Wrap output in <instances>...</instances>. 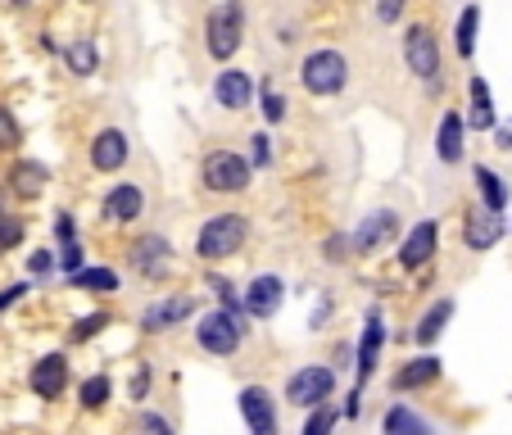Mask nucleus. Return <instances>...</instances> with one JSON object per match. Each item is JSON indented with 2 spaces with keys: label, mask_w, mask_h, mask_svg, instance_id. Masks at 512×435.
<instances>
[{
  "label": "nucleus",
  "mask_w": 512,
  "mask_h": 435,
  "mask_svg": "<svg viewBox=\"0 0 512 435\" xmlns=\"http://www.w3.org/2000/svg\"><path fill=\"white\" fill-rule=\"evenodd\" d=\"M245 236H250V223H245L241 213H218V218H209V223L200 227V236H195V254L209 259V263L232 259V254L245 245Z\"/></svg>",
  "instance_id": "1"
},
{
  "label": "nucleus",
  "mask_w": 512,
  "mask_h": 435,
  "mask_svg": "<svg viewBox=\"0 0 512 435\" xmlns=\"http://www.w3.org/2000/svg\"><path fill=\"white\" fill-rule=\"evenodd\" d=\"M300 82L309 96H340L349 82V64L340 50H313L300 68Z\"/></svg>",
  "instance_id": "2"
},
{
  "label": "nucleus",
  "mask_w": 512,
  "mask_h": 435,
  "mask_svg": "<svg viewBox=\"0 0 512 435\" xmlns=\"http://www.w3.org/2000/svg\"><path fill=\"white\" fill-rule=\"evenodd\" d=\"M241 23H245L241 0H227V5H218V10L209 14L204 37H209V55L218 59V64H223V59H232L236 50H241Z\"/></svg>",
  "instance_id": "3"
},
{
  "label": "nucleus",
  "mask_w": 512,
  "mask_h": 435,
  "mask_svg": "<svg viewBox=\"0 0 512 435\" xmlns=\"http://www.w3.org/2000/svg\"><path fill=\"white\" fill-rule=\"evenodd\" d=\"M195 340H200L204 354H236V345H241V318H236L232 309H213L200 318V327H195Z\"/></svg>",
  "instance_id": "4"
},
{
  "label": "nucleus",
  "mask_w": 512,
  "mask_h": 435,
  "mask_svg": "<svg viewBox=\"0 0 512 435\" xmlns=\"http://www.w3.org/2000/svg\"><path fill=\"white\" fill-rule=\"evenodd\" d=\"M204 186L209 191H245L250 186V164H245L241 155H232V150H213L209 159H204Z\"/></svg>",
  "instance_id": "5"
},
{
  "label": "nucleus",
  "mask_w": 512,
  "mask_h": 435,
  "mask_svg": "<svg viewBox=\"0 0 512 435\" xmlns=\"http://www.w3.org/2000/svg\"><path fill=\"white\" fill-rule=\"evenodd\" d=\"M331 390H336V372L313 363V368H300L295 377L286 381V399L300 408H313V404H327Z\"/></svg>",
  "instance_id": "6"
},
{
  "label": "nucleus",
  "mask_w": 512,
  "mask_h": 435,
  "mask_svg": "<svg viewBox=\"0 0 512 435\" xmlns=\"http://www.w3.org/2000/svg\"><path fill=\"white\" fill-rule=\"evenodd\" d=\"M404 64L413 68L422 82L440 78V46H435V37H431L426 23H413V28L404 32Z\"/></svg>",
  "instance_id": "7"
},
{
  "label": "nucleus",
  "mask_w": 512,
  "mask_h": 435,
  "mask_svg": "<svg viewBox=\"0 0 512 435\" xmlns=\"http://www.w3.org/2000/svg\"><path fill=\"white\" fill-rule=\"evenodd\" d=\"M241 417L250 426V435H277V408H272V395L263 386L241 390Z\"/></svg>",
  "instance_id": "8"
},
{
  "label": "nucleus",
  "mask_w": 512,
  "mask_h": 435,
  "mask_svg": "<svg viewBox=\"0 0 512 435\" xmlns=\"http://www.w3.org/2000/svg\"><path fill=\"white\" fill-rule=\"evenodd\" d=\"M281 300H286V286H281V277L263 272V277H254V281H250V290H245L241 309L250 313V318H272V313L281 309Z\"/></svg>",
  "instance_id": "9"
},
{
  "label": "nucleus",
  "mask_w": 512,
  "mask_h": 435,
  "mask_svg": "<svg viewBox=\"0 0 512 435\" xmlns=\"http://www.w3.org/2000/svg\"><path fill=\"white\" fill-rule=\"evenodd\" d=\"M381 340H386V327H381V313H368V331H363V345H358V390H363V381L372 377V368H377V354H381ZM354 390V395H358ZM345 413L354 417L358 413V399H349Z\"/></svg>",
  "instance_id": "10"
},
{
  "label": "nucleus",
  "mask_w": 512,
  "mask_h": 435,
  "mask_svg": "<svg viewBox=\"0 0 512 435\" xmlns=\"http://www.w3.org/2000/svg\"><path fill=\"white\" fill-rule=\"evenodd\" d=\"M435 241H440V227H435L431 218H422V223L404 236V245H399V263H404V268H426L435 254Z\"/></svg>",
  "instance_id": "11"
},
{
  "label": "nucleus",
  "mask_w": 512,
  "mask_h": 435,
  "mask_svg": "<svg viewBox=\"0 0 512 435\" xmlns=\"http://www.w3.org/2000/svg\"><path fill=\"white\" fill-rule=\"evenodd\" d=\"M191 313H195L191 295H168V300H155L141 313V327L145 331H168V327H177V322H186Z\"/></svg>",
  "instance_id": "12"
},
{
  "label": "nucleus",
  "mask_w": 512,
  "mask_h": 435,
  "mask_svg": "<svg viewBox=\"0 0 512 435\" xmlns=\"http://www.w3.org/2000/svg\"><path fill=\"white\" fill-rule=\"evenodd\" d=\"M127 164V136L118 127H105V132L91 141V168L96 173H118Z\"/></svg>",
  "instance_id": "13"
},
{
  "label": "nucleus",
  "mask_w": 512,
  "mask_h": 435,
  "mask_svg": "<svg viewBox=\"0 0 512 435\" xmlns=\"http://www.w3.org/2000/svg\"><path fill=\"white\" fill-rule=\"evenodd\" d=\"M213 96H218V105L223 109H245L254 96V82L245 68H223L218 73V82H213Z\"/></svg>",
  "instance_id": "14"
},
{
  "label": "nucleus",
  "mask_w": 512,
  "mask_h": 435,
  "mask_svg": "<svg viewBox=\"0 0 512 435\" xmlns=\"http://www.w3.org/2000/svg\"><path fill=\"white\" fill-rule=\"evenodd\" d=\"M499 236H503V213H494V209H472L467 213L463 241L472 245V250H490Z\"/></svg>",
  "instance_id": "15"
},
{
  "label": "nucleus",
  "mask_w": 512,
  "mask_h": 435,
  "mask_svg": "<svg viewBox=\"0 0 512 435\" xmlns=\"http://www.w3.org/2000/svg\"><path fill=\"white\" fill-rule=\"evenodd\" d=\"M64 386H68L64 354H46L37 368H32V390H37L41 399H59V395H64Z\"/></svg>",
  "instance_id": "16"
},
{
  "label": "nucleus",
  "mask_w": 512,
  "mask_h": 435,
  "mask_svg": "<svg viewBox=\"0 0 512 435\" xmlns=\"http://www.w3.org/2000/svg\"><path fill=\"white\" fill-rule=\"evenodd\" d=\"M168 241L164 236H141V241L132 245V268L141 272V277H164V268H168Z\"/></svg>",
  "instance_id": "17"
},
{
  "label": "nucleus",
  "mask_w": 512,
  "mask_h": 435,
  "mask_svg": "<svg viewBox=\"0 0 512 435\" xmlns=\"http://www.w3.org/2000/svg\"><path fill=\"white\" fill-rule=\"evenodd\" d=\"M440 372H445V363L431 358V354H422V358H413V363H404V368L395 372V390H422V386H431V381H440Z\"/></svg>",
  "instance_id": "18"
},
{
  "label": "nucleus",
  "mask_w": 512,
  "mask_h": 435,
  "mask_svg": "<svg viewBox=\"0 0 512 435\" xmlns=\"http://www.w3.org/2000/svg\"><path fill=\"white\" fill-rule=\"evenodd\" d=\"M141 204H145V195L136 186H127V182L114 186L105 200V223H132V218H141Z\"/></svg>",
  "instance_id": "19"
},
{
  "label": "nucleus",
  "mask_w": 512,
  "mask_h": 435,
  "mask_svg": "<svg viewBox=\"0 0 512 435\" xmlns=\"http://www.w3.org/2000/svg\"><path fill=\"white\" fill-rule=\"evenodd\" d=\"M435 155L445 159V164H458V159H463V118H458V114L440 118V132H435Z\"/></svg>",
  "instance_id": "20"
},
{
  "label": "nucleus",
  "mask_w": 512,
  "mask_h": 435,
  "mask_svg": "<svg viewBox=\"0 0 512 435\" xmlns=\"http://www.w3.org/2000/svg\"><path fill=\"white\" fill-rule=\"evenodd\" d=\"M46 182H50V173L41 164H32V159H19V164H14V173H10L14 195H23V200L41 195V191H46Z\"/></svg>",
  "instance_id": "21"
},
{
  "label": "nucleus",
  "mask_w": 512,
  "mask_h": 435,
  "mask_svg": "<svg viewBox=\"0 0 512 435\" xmlns=\"http://www.w3.org/2000/svg\"><path fill=\"white\" fill-rule=\"evenodd\" d=\"M390 232H395V213H390V209L372 213V218H363V227L354 232V250H358V254L372 250V245H381Z\"/></svg>",
  "instance_id": "22"
},
{
  "label": "nucleus",
  "mask_w": 512,
  "mask_h": 435,
  "mask_svg": "<svg viewBox=\"0 0 512 435\" xmlns=\"http://www.w3.org/2000/svg\"><path fill=\"white\" fill-rule=\"evenodd\" d=\"M454 318V300H440V304H431V309L422 313V322H417V331H413V340L417 345H435L440 340V331H445V322Z\"/></svg>",
  "instance_id": "23"
},
{
  "label": "nucleus",
  "mask_w": 512,
  "mask_h": 435,
  "mask_svg": "<svg viewBox=\"0 0 512 435\" xmlns=\"http://www.w3.org/2000/svg\"><path fill=\"white\" fill-rule=\"evenodd\" d=\"M467 96H472V114H467V123H472L476 132H490V127H494V100H490V87H485L481 78H472Z\"/></svg>",
  "instance_id": "24"
},
{
  "label": "nucleus",
  "mask_w": 512,
  "mask_h": 435,
  "mask_svg": "<svg viewBox=\"0 0 512 435\" xmlns=\"http://www.w3.org/2000/svg\"><path fill=\"white\" fill-rule=\"evenodd\" d=\"M381 431H386V435H431V426H426L422 417L413 413V408L395 404V408L386 413V422H381Z\"/></svg>",
  "instance_id": "25"
},
{
  "label": "nucleus",
  "mask_w": 512,
  "mask_h": 435,
  "mask_svg": "<svg viewBox=\"0 0 512 435\" xmlns=\"http://www.w3.org/2000/svg\"><path fill=\"white\" fill-rule=\"evenodd\" d=\"M476 191H481L485 209L503 213V204H508V186H503L499 173H490V168H476Z\"/></svg>",
  "instance_id": "26"
},
{
  "label": "nucleus",
  "mask_w": 512,
  "mask_h": 435,
  "mask_svg": "<svg viewBox=\"0 0 512 435\" xmlns=\"http://www.w3.org/2000/svg\"><path fill=\"white\" fill-rule=\"evenodd\" d=\"M68 281H73L78 290H96V295L118 290V272L114 268H78V272H68Z\"/></svg>",
  "instance_id": "27"
},
{
  "label": "nucleus",
  "mask_w": 512,
  "mask_h": 435,
  "mask_svg": "<svg viewBox=\"0 0 512 435\" xmlns=\"http://www.w3.org/2000/svg\"><path fill=\"white\" fill-rule=\"evenodd\" d=\"M64 59H68V68L78 73V78H87V73H96V46H91L87 37H78L73 46L64 50Z\"/></svg>",
  "instance_id": "28"
},
{
  "label": "nucleus",
  "mask_w": 512,
  "mask_h": 435,
  "mask_svg": "<svg viewBox=\"0 0 512 435\" xmlns=\"http://www.w3.org/2000/svg\"><path fill=\"white\" fill-rule=\"evenodd\" d=\"M476 28H481V10L467 5L463 19H458V55L463 59H472V50H476Z\"/></svg>",
  "instance_id": "29"
},
{
  "label": "nucleus",
  "mask_w": 512,
  "mask_h": 435,
  "mask_svg": "<svg viewBox=\"0 0 512 435\" xmlns=\"http://www.w3.org/2000/svg\"><path fill=\"white\" fill-rule=\"evenodd\" d=\"M336 408L331 404H313V413H309V422H304V435H331L336 431Z\"/></svg>",
  "instance_id": "30"
},
{
  "label": "nucleus",
  "mask_w": 512,
  "mask_h": 435,
  "mask_svg": "<svg viewBox=\"0 0 512 435\" xmlns=\"http://www.w3.org/2000/svg\"><path fill=\"white\" fill-rule=\"evenodd\" d=\"M105 399H109V381L105 377H91L87 386H82V404H87V408H100Z\"/></svg>",
  "instance_id": "31"
},
{
  "label": "nucleus",
  "mask_w": 512,
  "mask_h": 435,
  "mask_svg": "<svg viewBox=\"0 0 512 435\" xmlns=\"http://www.w3.org/2000/svg\"><path fill=\"white\" fill-rule=\"evenodd\" d=\"M100 327H109V318H105V313H91V318L73 322V340H91Z\"/></svg>",
  "instance_id": "32"
},
{
  "label": "nucleus",
  "mask_w": 512,
  "mask_h": 435,
  "mask_svg": "<svg viewBox=\"0 0 512 435\" xmlns=\"http://www.w3.org/2000/svg\"><path fill=\"white\" fill-rule=\"evenodd\" d=\"M19 123H14L10 114H5V109H0V150H14V145H19Z\"/></svg>",
  "instance_id": "33"
},
{
  "label": "nucleus",
  "mask_w": 512,
  "mask_h": 435,
  "mask_svg": "<svg viewBox=\"0 0 512 435\" xmlns=\"http://www.w3.org/2000/svg\"><path fill=\"white\" fill-rule=\"evenodd\" d=\"M136 435H173V426H168L159 413H145L141 422H136Z\"/></svg>",
  "instance_id": "34"
},
{
  "label": "nucleus",
  "mask_w": 512,
  "mask_h": 435,
  "mask_svg": "<svg viewBox=\"0 0 512 435\" xmlns=\"http://www.w3.org/2000/svg\"><path fill=\"white\" fill-rule=\"evenodd\" d=\"M263 118H268V123H281V118H286V100H281L277 91H263Z\"/></svg>",
  "instance_id": "35"
},
{
  "label": "nucleus",
  "mask_w": 512,
  "mask_h": 435,
  "mask_svg": "<svg viewBox=\"0 0 512 435\" xmlns=\"http://www.w3.org/2000/svg\"><path fill=\"white\" fill-rule=\"evenodd\" d=\"M23 241V227L14 218H0V250H10V245Z\"/></svg>",
  "instance_id": "36"
},
{
  "label": "nucleus",
  "mask_w": 512,
  "mask_h": 435,
  "mask_svg": "<svg viewBox=\"0 0 512 435\" xmlns=\"http://www.w3.org/2000/svg\"><path fill=\"white\" fill-rule=\"evenodd\" d=\"M250 145H254V150H250V164H268V159H272V141H268V136H259V132H254L250 136Z\"/></svg>",
  "instance_id": "37"
},
{
  "label": "nucleus",
  "mask_w": 512,
  "mask_h": 435,
  "mask_svg": "<svg viewBox=\"0 0 512 435\" xmlns=\"http://www.w3.org/2000/svg\"><path fill=\"white\" fill-rule=\"evenodd\" d=\"M404 5H408V0H377V19H381V23H399Z\"/></svg>",
  "instance_id": "38"
},
{
  "label": "nucleus",
  "mask_w": 512,
  "mask_h": 435,
  "mask_svg": "<svg viewBox=\"0 0 512 435\" xmlns=\"http://www.w3.org/2000/svg\"><path fill=\"white\" fill-rule=\"evenodd\" d=\"M59 263H64L68 272H78V268H82V245H78V241H68V245H64V254H59Z\"/></svg>",
  "instance_id": "39"
},
{
  "label": "nucleus",
  "mask_w": 512,
  "mask_h": 435,
  "mask_svg": "<svg viewBox=\"0 0 512 435\" xmlns=\"http://www.w3.org/2000/svg\"><path fill=\"white\" fill-rule=\"evenodd\" d=\"M213 290H218V300H223V309H241V304H236V286L232 281H213Z\"/></svg>",
  "instance_id": "40"
},
{
  "label": "nucleus",
  "mask_w": 512,
  "mask_h": 435,
  "mask_svg": "<svg viewBox=\"0 0 512 435\" xmlns=\"http://www.w3.org/2000/svg\"><path fill=\"white\" fill-rule=\"evenodd\" d=\"M28 268H32V272H41V277H46V272L55 268V259H50V250H37V254H32V259H28Z\"/></svg>",
  "instance_id": "41"
},
{
  "label": "nucleus",
  "mask_w": 512,
  "mask_h": 435,
  "mask_svg": "<svg viewBox=\"0 0 512 435\" xmlns=\"http://www.w3.org/2000/svg\"><path fill=\"white\" fill-rule=\"evenodd\" d=\"M55 232H59V241H78V236H73V218H68V213H59V218H55Z\"/></svg>",
  "instance_id": "42"
},
{
  "label": "nucleus",
  "mask_w": 512,
  "mask_h": 435,
  "mask_svg": "<svg viewBox=\"0 0 512 435\" xmlns=\"http://www.w3.org/2000/svg\"><path fill=\"white\" fill-rule=\"evenodd\" d=\"M23 290H28V286H5V290H0V309H10V304L19 300Z\"/></svg>",
  "instance_id": "43"
},
{
  "label": "nucleus",
  "mask_w": 512,
  "mask_h": 435,
  "mask_svg": "<svg viewBox=\"0 0 512 435\" xmlns=\"http://www.w3.org/2000/svg\"><path fill=\"white\" fill-rule=\"evenodd\" d=\"M499 145H503V150H512V127H503V132H499Z\"/></svg>",
  "instance_id": "44"
}]
</instances>
